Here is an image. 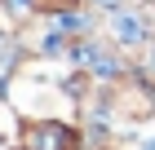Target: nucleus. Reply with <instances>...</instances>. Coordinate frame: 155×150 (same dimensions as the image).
I'll list each match as a JSON object with an SVG mask.
<instances>
[{"label": "nucleus", "instance_id": "nucleus-1", "mask_svg": "<svg viewBox=\"0 0 155 150\" xmlns=\"http://www.w3.org/2000/svg\"><path fill=\"white\" fill-rule=\"evenodd\" d=\"M111 27H115V35L120 40H129V44H137V40H142V22H137V13H115V18H111Z\"/></svg>", "mask_w": 155, "mask_h": 150}]
</instances>
